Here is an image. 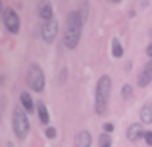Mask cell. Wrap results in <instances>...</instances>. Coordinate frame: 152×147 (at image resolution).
<instances>
[{"mask_svg": "<svg viewBox=\"0 0 152 147\" xmlns=\"http://www.w3.org/2000/svg\"><path fill=\"white\" fill-rule=\"evenodd\" d=\"M98 143H100V147H110L112 145V140L108 134H102L100 137H98Z\"/></svg>", "mask_w": 152, "mask_h": 147, "instance_id": "cell-16", "label": "cell"}, {"mask_svg": "<svg viewBox=\"0 0 152 147\" xmlns=\"http://www.w3.org/2000/svg\"><path fill=\"white\" fill-rule=\"evenodd\" d=\"M91 141H93L91 134L87 132V130H83V132H79L77 137H75V147H91Z\"/></svg>", "mask_w": 152, "mask_h": 147, "instance_id": "cell-11", "label": "cell"}, {"mask_svg": "<svg viewBox=\"0 0 152 147\" xmlns=\"http://www.w3.org/2000/svg\"><path fill=\"white\" fill-rule=\"evenodd\" d=\"M2 21H4V25H6V29L10 31V33H19V16L15 14L12 8H4V12H2Z\"/></svg>", "mask_w": 152, "mask_h": 147, "instance_id": "cell-5", "label": "cell"}, {"mask_svg": "<svg viewBox=\"0 0 152 147\" xmlns=\"http://www.w3.org/2000/svg\"><path fill=\"white\" fill-rule=\"evenodd\" d=\"M141 122L142 124H152V101H146L141 106Z\"/></svg>", "mask_w": 152, "mask_h": 147, "instance_id": "cell-10", "label": "cell"}, {"mask_svg": "<svg viewBox=\"0 0 152 147\" xmlns=\"http://www.w3.org/2000/svg\"><path fill=\"white\" fill-rule=\"evenodd\" d=\"M83 19L79 16L77 10L69 12L67 14V21H66V35H64V45L69 50H73L75 47L81 41V33H83Z\"/></svg>", "mask_w": 152, "mask_h": 147, "instance_id": "cell-1", "label": "cell"}, {"mask_svg": "<svg viewBox=\"0 0 152 147\" xmlns=\"http://www.w3.org/2000/svg\"><path fill=\"white\" fill-rule=\"evenodd\" d=\"M104 132H106V134L114 132V124H110V122H108V124H104Z\"/></svg>", "mask_w": 152, "mask_h": 147, "instance_id": "cell-20", "label": "cell"}, {"mask_svg": "<svg viewBox=\"0 0 152 147\" xmlns=\"http://www.w3.org/2000/svg\"><path fill=\"white\" fill-rule=\"evenodd\" d=\"M27 85H29L31 91H35V93H41L42 89H45V74H42L41 66L33 64L29 68V72H27Z\"/></svg>", "mask_w": 152, "mask_h": 147, "instance_id": "cell-4", "label": "cell"}, {"mask_svg": "<svg viewBox=\"0 0 152 147\" xmlns=\"http://www.w3.org/2000/svg\"><path fill=\"white\" fill-rule=\"evenodd\" d=\"M12 126H14V134L19 140H25L29 134V118L27 112L23 110V106H15L14 109V116H12Z\"/></svg>", "mask_w": 152, "mask_h": 147, "instance_id": "cell-3", "label": "cell"}, {"mask_svg": "<svg viewBox=\"0 0 152 147\" xmlns=\"http://www.w3.org/2000/svg\"><path fill=\"white\" fill-rule=\"evenodd\" d=\"M141 137H145V130H142L141 124H131L129 128H127V140L129 141H139Z\"/></svg>", "mask_w": 152, "mask_h": 147, "instance_id": "cell-9", "label": "cell"}, {"mask_svg": "<svg viewBox=\"0 0 152 147\" xmlns=\"http://www.w3.org/2000/svg\"><path fill=\"white\" fill-rule=\"evenodd\" d=\"M150 81H152V60L148 64H145V68H142V72L139 74V79H137L139 87H148Z\"/></svg>", "mask_w": 152, "mask_h": 147, "instance_id": "cell-7", "label": "cell"}, {"mask_svg": "<svg viewBox=\"0 0 152 147\" xmlns=\"http://www.w3.org/2000/svg\"><path fill=\"white\" fill-rule=\"evenodd\" d=\"M46 137H56V130L54 128H46Z\"/></svg>", "mask_w": 152, "mask_h": 147, "instance_id": "cell-19", "label": "cell"}, {"mask_svg": "<svg viewBox=\"0 0 152 147\" xmlns=\"http://www.w3.org/2000/svg\"><path fill=\"white\" fill-rule=\"evenodd\" d=\"M112 54H114L115 58L123 56V47H121V43H119V39H114V41H112Z\"/></svg>", "mask_w": 152, "mask_h": 147, "instance_id": "cell-14", "label": "cell"}, {"mask_svg": "<svg viewBox=\"0 0 152 147\" xmlns=\"http://www.w3.org/2000/svg\"><path fill=\"white\" fill-rule=\"evenodd\" d=\"M121 95H123V99H125V101H129V99H131V95H133V89H131V85H123Z\"/></svg>", "mask_w": 152, "mask_h": 147, "instance_id": "cell-17", "label": "cell"}, {"mask_svg": "<svg viewBox=\"0 0 152 147\" xmlns=\"http://www.w3.org/2000/svg\"><path fill=\"white\" fill-rule=\"evenodd\" d=\"M145 141L148 147H152V132H145Z\"/></svg>", "mask_w": 152, "mask_h": 147, "instance_id": "cell-18", "label": "cell"}, {"mask_svg": "<svg viewBox=\"0 0 152 147\" xmlns=\"http://www.w3.org/2000/svg\"><path fill=\"white\" fill-rule=\"evenodd\" d=\"M39 18H41L42 21L54 18V10H52V4L48 0H41V2H39Z\"/></svg>", "mask_w": 152, "mask_h": 147, "instance_id": "cell-8", "label": "cell"}, {"mask_svg": "<svg viewBox=\"0 0 152 147\" xmlns=\"http://www.w3.org/2000/svg\"><path fill=\"white\" fill-rule=\"evenodd\" d=\"M150 39H152V27H150Z\"/></svg>", "mask_w": 152, "mask_h": 147, "instance_id": "cell-24", "label": "cell"}, {"mask_svg": "<svg viewBox=\"0 0 152 147\" xmlns=\"http://www.w3.org/2000/svg\"><path fill=\"white\" fill-rule=\"evenodd\" d=\"M2 12H4V8H2V0H0V16H2Z\"/></svg>", "mask_w": 152, "mask_h": 147, "instance_id": "cell-22", "label": "cell"}, {"mask_svg": "<svg viewBox=\"0 0 152 147\" xmlns=\"http://www.w3.org/2000/svg\"><path fill=\"white\" fill-rule=\"evenodd\" d=\"M110 147H112V145H110Z\"/></svg>", "mask_w": 152, "mask_h": 147, "instance_id": "cell-25", "label": "cell"}, {"mask_svg": "<svg viewBox=\"0 0 152 147\" xmlns=\"http://www.w3.org/2000/svg\"><path fill=\"white\" fill-rule=\"evenodd\" d=\"M21 106H23V110H25L27 114L29 112H33L35 110V103H33V99H31V95L29 93H21Z\"/></svg>", "mask_w": 152, "mask_h": 147, "instance_id": "cell-12", "label": "cell"}, {"mask_svg": "<svg viewBox=\"0 0 152 147\" xmlns=\"http://www.w3.org/2000/svg\"><path fill=\"white\" fill-rule=\"evenodd\" d=\"M41 35H42V39H45L46 43H52V41L56 39V35H58V21H56L54 18L42 21V25H41Z\"/></svg>", "mask_w": 152, "mask_h": 147, "instance_id": "cell-6", "label": "cell"}, {"mask_svg": "<svg viewBox=\"0 0 152 147\" xmlns=\"http://www.w3.org/2000/svg\"><path fill=\"white\" fill-rule=\"evenodd\" d=\"M77 12H79V16H81V19L85 21V19L89 18V2L83 0V2H81V10H77Z\"/></svg>", "mask_w": 152, "mask_h": 147, "instance_id": "cell-15", "label": "cell"}, {"mask_svg": "<svg viewBox=\"0 0 152 147\" xmlns=\"http://www.w3.org/2000/svg\"><path fill=\"white\" fill-rule=\"evenodd\" d=\"M37 112H39V120L42 122V124H48V109H46L45 103H37Z\"/></svg>", "mask_w": 152, "mask_h": 147, "instance_id": "cell-13", "label": "cell"}, {"mask_svg": "<svg viewBox=\"0 0 152 147\" xmlns=\"http://www.w3.org/2000/svg\"><path fill=\"white\" fill-rule=\"evenodd\" d=\"M110 93H112V78L110 75H102L96 83V97H94V110H96V114H104L108 110Z\"/></svg>", "mask_w": 152, "mask_h": 147, "instance_id": "cell-2", "label": "cell"}, {"mask_svg": "<svg viewBox=\"0 0 152 147\" xmlns=\"http://www.w3.org/2000/svg\"><path fill=\"white\" fill-rule=\"evenodd\" d=\"M146 54L152 58V41H150V45H148V49H146Z\"/></svg>", "mask_w": 152, "mask_h": 147, "instance_id": "cell-21", "label": "cell"}, {"mask_svg": "<svg viewBox=\"0 0 152 147\" xmlns=\"http://www.w3.org/2000/svg\"><path fill=\"white\" fill-rule=\"evenodd\" d=\"M110 2H115V4H118V2H121V0H110Z\"/></svg>", "mask_w": 152, "mask_h": 147, "instance_id": "cell-23", "label": "cell"}]
</instances>
